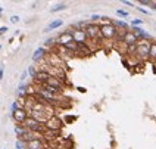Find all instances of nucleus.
<instances>
[{"instance_id":"23","label":"nucleus","mask_w":156,"mask_h":149,"mask_svg":"<svg viewBox=\"0 0 156 149\" xmlns=\"http://www.w3.org/2000/svg\"><path fill=\"white\" fill-rule=\"evenodd\" d=\"M102 18H103V16H99V15H93V16H91V19H93V21H97V19H102Z\"/></svg>"},{"instance_id":"11","label":"nucleus","mask_w":156,"mask_h":149,"mask_svg":"<svg viewBox=\"0 0 156 149\" xmlns=\"http://www.w3.org/2000/svg\"><path fill=\"white\" fill-rule=\"evenodd\" d=\"M44 55H46V49L40 47V49H37V50L34 52V55H33V59H34V61H40Z\"/></svg>"},{"instance_id":"1","label":"nucleus","mask_w":156,"mask_h":149,"mask_svg":"<svg viewBox=\"0 0 156 149\" xmlns=\"http://www.w3.org/2000/svg\"><path fill=\"white\" fill-rule=\"evenodd\" d=\"M25 129H28L30 132H34V133H41L44 132V124L43 123H40L38 120H35V118H33V117H28L25 121H24V124H22Z\"/></svg>"},{"instance_id":"6","label":"nucleus","mask_w":156,"mask_h":149,"mask_svg":"<svg viewBox=\"0 0 156 149\" xmlns=\"http://www.w3.org/2000/svg\"><path fill=\"white\" fill-rule=\"evenodd\" d=\"M12 117H13V120H15L18 124H24V121H25L30 115L27 114L25 108H24V109H22V108H18L15 111H12Z\"/></svg>"},{"instance_id":"12","label":"nucleus","mask_w":156,"mask_h":149,"mask_svg":"<svg viewBox=\"0 0 156 149\" xmlns=\"http://www.w3.org/2000/svg\"><path fill=\"white\" fill-rule=\"evenodd\" d=\"M28 132H30V130H28V129H25L24 125H16V127H15V133L18 134V137H22V136H24V134H27Z\"/></svg>"},{"instance_id":"15","label":"nucleus","mask_w":156,"mask_h":149,"mask_svg":"<svg viewBox=\"0 0 156 149\" xmlns=\"http://www.w3.org/2000/svg\"><path fill=\"white\" fill-rule=\"evenodd\" d=\"M127 52L128 53H137V44H130V46H127Z\"/></svg>"},{"instance_id":"17","label":"nucleus","mask_w":156,"mask_h":149,"mask_svg":"<svg viewBox=\"0 0 156 149\" xmlns=\"http://www.w3.org/2000/svg\"><path fill=\"white\" fill-rule=\"evenodd\" d=\"M28 72H30V75H31L33 78H35V75H37V72H38V71H35L34 67H30V68H28Z\"/></svg>"},{"instance_id":"9","label":"nucleus","mask_w":156,"mask_h":149,"mask_svg":"<svg viewBox=\"0 0 156 149\" xmlns=\"http://www.w3.org/2000/svg\"><path fill=\"white\" fill-rule=\"evenodd\" d=\"M46 84H49V86H52V87L55 89H58L59 92H62L63 90V84H62V80L61 78H56V77H50V78L47 80V83Z\"/></svg>"},{"instance_id":"4","label":"nucleus","mask_w":156,"mask_h":149,"mask_svg":"<svg viewBox=\"0 0 156 149\" xmlns=\"http://www.w3.org/2000/svg\"><path fill=\"white\" fill-rule=\"evenodd\" d=\"M44 127L47 129V130H55V132H59V129L62 127V123L61 120L58 118V117H55V115H52L46 123H44Z\"/></svg>"},{"instance_id":"25","label":"nucleus","mask_w":156,"mask_h":149,"mask_svg":"<svg viewBox=\"0 0 156 149\" xmlns=\"http://www.w3.org/2000/svg\"><path fill=\"white\" fill-rule=\"evenodd\" d=\"M0 78H3V68L0 67Z\"/></svg>"},{"instance_id":"18","label":"nucleus","mask_w":156,"mask_h":149,"mask_svg":"<svg viewBox=\"0 0 156 149\" xmlns=\"http://www.w3.org/2000/svg\"><path fill=\"white\" fill-rule=\"evenodd\" d=\"M116 15H119V16H124V18H128V12H125V10H116Z\"/></svg>"},{"instance_id":"24","label":"nucleus","mask_w":156,"mask_h":149,"mask_svg":"<svg viewBox=\"0 0 156 149\" xmlns=\"http://www.w3.org/2000/svg\"><path fill=\"white\" fill-rule=\"evenodd\" d=\"M137 9H139L140 12H143V13H149L147 10H146V9H143V8H137Z\"/></svg>"},{"instance_id":"19","label":"nucleus","mask_w":156,"mask_h":149,"mask_svg":"<svg viewBox=\"0 0 156 149\" xmlns=\"http://www.w3.org/2000/svg\"><path fill=\"white\" fill-rule=\"evenodd\" d=\"M131 24H133L134 27H136V25H141V24H143V21H141V19H134Z\"/></svg>"},{"instance_id":"26","label":"nucleus","mask_w":156,"mask_h":149,"mask_svg":"<svg viewBox=\"0 0 156 149\" xmlns=\"http://www.w3.org/2000/svg\"><path fill=\"white\" fill-rule=\"evenodd\" d=\"M0 49H2V46H0Z\"/></svg>"},{"instance_id":"22","label":"nucleus","mask_w":156,"mask_h":149,"mask_svg":"<svg viewBox=\"0 0 156 149\" xmlns=\"http://www.w3.org/2000/svg\"><path fill=\"white\" fill-rule=\"evenodd\" d=\"M53 42H56V38H49V40L46 42V44H49V46H50V44H53Z\"/></svg>"},{"instance_id":"16","label":"nucleus","mask_w":156,"mask_h":149,"mask_svg":"<svg viewBox=\"0 0 156 149\" xmlns=\"http://www.w3.org/2000/svg\"><path fill=\"white\" fill-rule=\"evenodd\" d=\"M63 9H66V5L65 3H62V5H58V6H55L52 9V12H58V10H63Z\"/></svg>"},{"instance_id":"2","label":"nucleus","mask_w":156,"mask_h":149,"mask_svg":"<svg viewBox=\"0 0 156 149\" xmlns=\"http://www.w3.org/2000/svg\"><path fill=\"white\" fill-rule=\"evenodd\" d=\"M116 31H118V28L112 24H106V25L100 27V35L103 38H113L116 35Z\"/></svg>"},{"instance_id":"10","label":"nucleus","mask_w":156,"mask_h":149,"mask_svg":"<svg viewBox=\"0 0 156 149\" xmlns=\"http://www.w3.org/2000/svg\"><path fill=\"white\" fill-rule=\"evenodd\" d=\"M50 77H52V75H50L47 71H38L37 75H35V80H37L38 83H41V86H43V84L47 83V80L50 78Z\"/></svg>"},{"instance_id":"20","label":"nucleus","mask_w":156,"mask_h":149,"mask_svg":"<svg viewBox=\"0 0 156 149\" xmlns=\"http://www.w3.org/2000/svg\"><path fill=\"white\" fill-rule=\"evenodd\" d=\"M18 21H19V18H18V16H12V18H10V22H13V24H16Z\"/></svg>"},{"instance_id":"13","label":"nucleus","mask_w":156,"mask_h":149,"mask_svg":"<svg viewBox=\"0 0 156 149\" xmlns=\"http://www.w3.org/2000/svg\"><path fill=\"white\" fill-rule=\"evenodd\" d=\"M62 24H63V21H62V19L53 21V22H50V24H49V27L46 28V31H50V30H53V28H58V27H61Z\"/></svg>"},{"instance_id":"5","label":"nucleus","mask_w":156,"mask_h":149,"mask_svg":"<svg viewBox=\"0 0 156 149\" xmlns=\"http://www.w3.org/2000/svg\"><path fill=\"white\" fill-rule=\"evenodd\" d=\"M69 33L72 34V38H74V42L77 44H84L87 42V38H88L84 30H72Z\"/></svg>"},{"instance_id":"21","label":"nucleus","mask_w":156,"mask_h":149,"mask_svg":"<svg viewBox=\"0 0 156 149\" xmlns=\"http://www.w3.org/2000/svg\"><path fill=\"white\" fill-rule=\"evenodd\" d=\"M6 31H8V28H6V27H2V28H0V35H2V34H5Z\"/></svg>"},{"instance_id":"3","label":"nucleus","mask_w":156,"mask_h":149,"mask_svg":"<svg viewBox=\"0 0 156 149\" xmlns=\"http://www.w3.org/2000/svg\"><path fill=\"white\" fill-rule=\"evenodd\" d=\"M84 31H86L87 37L91 38V40H97V38L102 37V35H100V27L96 25V24H88Z\"/></svg>"},{"instance_id":"14","label":"nucleus","mask_w":156,"mask_h":149,"mask_svg":"<svg viewBox=\"0 0 156 149\" xmlns=\"http://www.w3.org/2000/svg\"><path fill=\"white\" fill-rule=\"evenodd\" d=\"M149 58L150 59H156V43H150V52H149Z\"/></svg>"},{"instance_id":"7","label":"nucleus","mask_w":156,"mask_h":149,"mask_svg":"<svg viewBox=\"0 0 156 149\" xmlns=\"http://www.w3.org/2000/svg\"><path fill=\"white\" fill-rule=\"evenodd\" d=\"M71 42H74V38H72V34H71L69 31L62 33L61 35H58V37H56V43L59 44V46H65V44L71 43Z\"/></svg>"},{"instance_id":"8","label":"nucleus","mask_w":156,"mask_h":149,"mask_svg":"<svg viewBox=\"0 0 156 149\" xmlns=\"http://www.w3.org/2000/svg\"><path fill=\"white\" fill-rule=\"evenodd\" d=\"M139 42V37L134 34L133 31H127V34L124 35V38H122V43L125 44V46H130V44H137Z\"/></svg>"}]
</instances>
